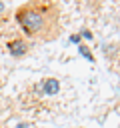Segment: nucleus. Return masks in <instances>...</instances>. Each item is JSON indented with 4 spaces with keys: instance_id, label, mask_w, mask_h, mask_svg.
Instances as JSON below:
<instances>
[{
    "instance_id": "f257e3e1",
    "label": "nucleus",
    "mask_w": 120,
    "mask_h": 128,
    "mask_svg": "<svg viewBox=\"0 0 120 128\" xmlns=\"http://www.w3.org/2000/svg\"><path fill=\"white\" fill-rule=\"evenodd\" d=\"M48 10H50V6H46V4H26L18 10L16 20L20 22V26L24 28L26 34L38 36L48 30V22H50Z\"/></svg>"
},
{
    "instance_id": "f03ea898",
    "label": "nucleus",
    "mask_w": 120,
    "mask_h": 128,
    "mask_svg": "<svg viewBox=\"0 0 120 128\" xmlns=\"http://www.w3.org/2000/svg\"><path fill=\"white\" fill-rule=\"evenodd\" d=\"M26 50H28V44L24 42V40H14V42H10V52L14 54V56H22V54H26Z\"/></svg>"
},
{
    "instance_id": "7ed1b4c3",
    "label": "nucleus",
    "mask_w": 120,
    "mask_h": 128,
    "mask_svg": "<svg viewBox=\"0 0 120 128\" xmlns=\"http://www.w3.org/2000/svg\"><path fill=\"white\" fill-rule=\"evenodd\" d=\"M44 92L46 94H56L58 90H60V82L56 80V78H48V80H44Z\"/></svg>"
},
{
    "instance_id": "20e7f679",
    "label": "nucleus",
    "mask_w": 120,
    "mask_h": 128,
    "mask_svg": "<svg viewBox=\"0 0 120 128\" xmlns=\"http://www.w3.org/2000/svg\"><path fill=\"white\" fill-rule=\"evenodd\" d=\"M78 50H80V54H82V56H84V58H86V60H90V62H92V60H94V56H92V54H90V52H88V48H86V46H80V48H78Z\"/></svg>"
},
{
    "instance_id": "39448f33",
    "label": "nucleus",
    "mask_w": 120,
    "mask_h": 128,
    "mask_svg": "<svg viewBox=\"0 0 120 128\" xmlns=\"http://www.w3.org/2000/svg\"><path fill=\"white\" fill-rule=\"evenodd\" d=\"M82 36H84V38H88V40H90V38H92V32H90V30H82Z\"/></svg>"
},
{
    "instance_id": "423d86ee",
    "label": "nucleus",
    "mask_w": 120,
    "mask_h": 128,
    "mask_svg": "<svg viewBox=\"0 0 120 128\" xmlns=\"http://www.w3.org/2000/svg\"><path fill=\"white\" fill-rule=\"evenodd\" d=\"M70 42H74V44H76V42H80V36H76V34H74V36H70Z\"/></svg>"
},
{
    "instance_id": "0eeeda50",
    "label": "nucleus",
    "mask_w": 120,
    "mask_h": 128,
    "mask_svg": "<svg viewBox=\"0 0 120 128\" xmlns=\"http://www.w3.org/2000/svg\"><path fill=\"white\" fill-rule=\"evenodd\" d=\"M18 128H34V126H30V124H26V122H20Z\"/></svg>"
}]
</instances>
